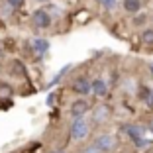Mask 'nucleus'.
<instances>
[{
    "mask_svg": "<svg viewBox=\"0 0 153 153\" xmlns=\"http://www.w3.org/2000/svg\"><path fill=\"white\" fill-rule=\"evenodd\" d=\"M88 131H90V126H88V122L85 120V116H76L71 122V140L82 141L88 137Z\"/></svg>",
    "mask_w": 153,
    "mask_h": 153,
    "instance_id": "1",
    "label": "nucleus"
},
{
    "mask_svg": "<svg viewBox=\"0 0 153 153\" xmlns=\"http://www.w3.org/2000/svg\"><path fill=\"white\" fill-rule=\"evenodd\" d=\"M32 26L37 30H47L51 27V14L47 12V8H36L32 12Z\"/></svg>",
    "mask_w": 153,
    "mask_h": 153,
    "instance_id": "2",
    "label": "nucleus"
},
{
    "mask_svg": "<svg viewBox=\"0 0 153 153\" xmlns=\"http://www.w3.org/2000/svg\"><path fill=\"white\" fill-rule=\"evenodd\" d=\"M112 116V108H110L108 104H96L94 108H92V120L94 124H106Z\"/></svg>",
    "mask_w": 153,
    "mask_h": 153,
    "instance_id": "3",
    "label": "nucleus"
},
{
    "mask_svg": "<svg viewBox=\"0 0 153 153\" xmlns=\"http://www.w3.org/2000/svg\"><path fill=\"white\" fill-rule=\"evenodd\" d=\"M94 143L98 145L104 153H108V151H114V149H116L118 141H116V137H114L112 134H100V135L94 137Z\"/></svg>",
    "mask_w": 153,
    "mask_h": 153,
    "instance_id": "4",
    "label": "nucleus"
},
{
    "mask_svg": "<svg viewBox=\"0 0 153 153\" xmlns=\"http://www.w3.org/2000/svg\"><path fill=\"white\" fill-rule=\"evenodd\" d=\"M73 92H76L79 96H88L92 92V82L86 76H76L73 82Z\"/></svg>",
    "mask_w": 153,
    "mask_h": 153,
    "instance_id": "5",
    "label": "nucleus"
},
{
    "mask_svg": "<svg viewBox=\"0 0 153 153\" xmlns=\"http://www.w3.org/2000/svg\"><path fill=\"white\" fill-rule=\"evenodd\" d=\"M88 110H90V102L85 98V96L76 98L75 102L71 104V114H73V118H76V116H85Z\"/></svg>",
    "mask_w": 153,
    "mask_h": 153,
    "instance_id": "6",
    "label": "nucleus"
},
{
    "mask_svg": "<svg viewBox=\"0 0 153 153\" xmlns=\"http://www.w3.org/2000/svg\"><path fill=\"white\" fill-rule=\"evenodd\" d=\"M32 49H33V53L39 55V59H41L49 51V41L43 39V37H36V39H32Z\"/></svg>",
    "mask_w": 153,
    "mask_h": 153,
    "instance_id": "7",
    "label": "nucleus"
},
{
    "mask_svg": "<svg viewBox=\"0 0 153 153\" xmlns=\"http://www.w3.org/2000/svg\"><path fill=\"white\" fill-rule=\"evenodd\" d=\"M92 94L98 96V98H104L108 94V85H106L104 79H94L92 81Z\"/></svg>",
    "mask_w": 153,
    "mask_h": 153,
    "instance_id": "8",
    "label": "nucleus"
},
{
    "mask_svg": "<svg viewBox=\"0 0 153 153\" xmlns=\"http://www.w3.org/2000/svg\"><path fill=\"white\" fill-rule=\"evenodd\" d=\"M124 10L128 14H137L141 10V0H124Z\"/></svg>",
    "mask_w": 153,
    "mask_h": 153,
    "instance_id": "9",
    "label": "nucleus"
},
{
    "mask_svg": "<svg viewBox=\"0 0 153 153\" xmlns=\"http://www.w3.org/2000/svg\"><path fill=\"white\" fill-rule=\"evenodd\" d=\"M71 69H73V65H71V63H67V65H65V67H61V71H59L57 75H55L53 79H51V82H49V88H51V86H55V85H57V82L61 81V79H63V76L67 75L69 71H71Z\"/></svg>",
    "mask_w": 153,
    "mask_h": 153,
    "instance_id": "10",
    "label": "nucleus"
},
{
    "mask_svg": "<svg viewBox=\"0 0 153 153\" xmlns=\"http://www.w3.org/2000/svg\"><path fill=\"white\" fill-rule=\"evenodd\" d=\"M12 94H14V90H12V86L10 85H6V82H2L0 85V100H10L12 98Z\"/></svg>",
    "mask_w": 153,
    "mask_h": 153,
    "instance_id": "11",
    "label": "nucleus"
},
{
    "mask_svg": "<svg viewBox=\"0 0 153 153\" xmlns=\"http://www.w3.org/2000/svg\"><path fill=\"white\" fill-rule=\"evenodd\" d=\"M14 10H16V8H14V6H10L8 2H6L4 6H0V18H2V20H8L10 16L14 14Z\"/></svg>",
    "mask_w": 153,
    "mask_h": 153,
    "instance_id": "12",
    "label": "nucleus"
},
{
    "mask_svg": "<svg viewBox=\"0 0 153 153\" xmlns=\"http://www.w3.org/2000/svg\"><path fill=\"white\" fill-rule=\"evenodd\" d=\"M81 153H104L102 149L98 147V145L94 143V141H92V143H88V145H85V147L81 149Z\"/></svg>",
    "mask_w": 153,
    "mask_h": 153,
    "instance_id": "13",
    "label": "nucleus"
},
{
    "mask_svg": "<svg viewBox=\"0 0 153 153\" xmlns=\"http://www.w3.org/2000/svg\"><path fill=\"white\" fill-rule=\"evenodd\" d=\"M141 41H143L145 45H153V30H145V32L141 33Z\"/></svg>",
    "mask_w": 153,
    "mask_h": 153,
    "instance_id": "14",
    "label": "nucleus"
},
{
    "mask_svg": "<svg viewBox=\"0 0 153 153\" xmlns=\"http://www.w3.org/2000/svg\"><path fill=\"white\" fill-rule=\"evenodd\" d=\"M100 6H104L106 10H114L116 8V4H118V0H96Z\"/></svg>",
    "mask_w": 153,
    "mask_h": 153,
    "instance_id": "15",
    "label": "nucleus"
},
{
    "mask_svg": "<svg viewBox=\"0 0 153 153\" xmlns=\"http://www.w3.org/2000/svg\"><path fill=\"white\" fill-rule=\"evenodd\" d=\"M55 102H57V92L53 90V92H49V94H47V98H45V104H47L49 108H53Z\"/></svg>",
    "mask_w": 153,
    "mask_h": 153,
    "instance_id": "16",
    "label": "nucleus"
},
{
    "mask_svg": "<svg viewBox=\"0 0 153 153\" xmlns=\"http://www.w3.org/2000/svg\"><path fill=\"white\" fill-rule=\"evenodd\" d=\"M151 92H153V90H151V88H147V86H140V92H137V94H140V98H141V100H147Z\"/></svg>",
    "mask_w": 153,
    "mask_h": 153,
    "instance_id": "17",
    "label": "nucleus"
},
{
    "mask_svg": "<svg viewBox=\"0 0 153 153\" xmlns=\"http://www.w3.org/2000/svg\"><path fill=\"white\" fill-rule=\"evenodd\" d=\"M124 86H126V88H124V90H126V92H134V81H131V79H126V81H124Z\"/></svg>",
    "mask_w": 153,
    "mask_h": 153,
    "instance_id": "18",
    "label": "nucleus"
},
{
    "mask_svg": "<svg viewBox=\"0 0 153 153\" xmlns=\"http://www.w3.org/2000/svg\"><path fill=\"white\" fill-rule=\"evenodd\" d=\"M6 2H8L10 6H14L16 10H18V8H22V6H24V0H6Z\"/></svg>",
    "mask_w": 153,
    "mask_h": 153,
    "instance_id": "19",
    "label": "nucleus"
},
{
    "mask_svg": "<svg viewBox=\"0 0 153 153\" xmlns=\"http://www.w3.org/2000/svg\"><path fill=\"white\" fill-rule=\"evenodd\" d=\"M143 22H145V16H143V14H141V16H137V18L134 20V24H135V26H137V24H143Z\"/></svg>",
    "mask_w": 153,
    "mask_h": 153,
    "instance_id": "20",
    "label": "nucleus"
},
{
    "mask_svg": "<svg viewBox=\"0 0 153 153\" xmlns=\"http://www.w3.org/2000/svg\"><path fill=\"white\" fill-rule=\"evenodd\" d=\"M145 104H147L149 108H153V92H151V94H149V98L145 100Z\"/></svg>",
    "mask_w": 153,
    "mask_h": 153,
    "instance_id": "21",
    "label": "nucleus"
},
{
    "mask_svg": "<svg viewBox=\"0 0 153 153\" xmlns=\"http://www.w3.org/2000/svg\"><path fill=\"white\" fill-rule=\"evenodd\" d=\"M51 153H65L63 149H55V151H51Z\"/></svg>",
    "mask_w": 153,
    "mask_h": 153,
    "instance_id": "22",
    "label": "nucleus"
}]
</instances>
